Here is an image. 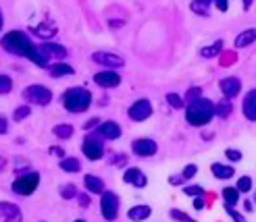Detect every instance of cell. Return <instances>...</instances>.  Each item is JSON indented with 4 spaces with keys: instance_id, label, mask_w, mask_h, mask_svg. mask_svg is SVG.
I'll return each instance as SVG.
<instances>
[{
    "instance_id": "6da1fadb",
    "label": "cell",
    "mask_w": 256,
    "mask_h": 222,
    "mask_svg": "<svg viewBox=\"0 0 256 222\" xmlns=\"http://www.w3.org/2000/svg\"><path fill=\"white\" fill-rule=\"evenodd\" d=\"M0 46H2V50H6L8 54L28 58L40 69H48L50 67V58L44 54V50L38 44H34L32 37L25 31H21V29L6 31L2 37H0Z\"/></svg>"
},
{
    "instance_id": "7a4b0ae2",
    "label": "cell",
    "mask_w": 256,
    "mask_h": 222,
    "mask_svg": "<svg viewBox=\"0 0 256 222\" xmlns=\"http://www.w3.org/2000/svg\"><path fill=\"white\" fill-rule=\"evenodd\" d=\"M214 119V104L208 98H198L188 104L186 108V121L192 127H204Z\"/></svg>"
},
{
    "instance_id": "3957f363",
    "label": "cell",
    "mask_w": 256,
    "mask_h": 222,
    "mask_svg": "<svg viewBox=\"0 0 256 222\" xmlns=\"http://www.w3.org/2000/svg\"><path fill=\"white\" fill-rule=\"evenodd\" d=\"M60 102L67 112L80 114L92 106V91L86 87H69V89H65V94L60 96Z\"/></svg>"
},
{
    "instance_id": "277c9868",
    "label": "cell",
    "mask_w": 256,
    "mask_h": 222,
    "mask_svg": "<svg viewBox=\"0 0 256 222\" xmlns=\"http://www.w3.org/2000/svg\"><path fill=\"white\" fill-rule=\"evenodd\" d=\"M40 187V173L36 171H28V173H21L10 185V191L19 195V198H30V195L36 193V189Z\"/></svg>"
},
{
    "instance_id": "5b68a950",
    "label": "cell",
    "mask_w": 256,
    "mask_h": 222,
    "mask_svg": "<svg viewBox=\"0 0 256 222\" xmlns=\"http://www.w3.org/2000/svg\"><path fill=\"white\" fill-rule=\"evenodd\" d=\"M21 98L28 102V106H48L52 102V91H50L46 85H40V83H32L28 85L23 91H21Z\"/></svg>"
},
{
    "instance_id": "8992f818",
    "label": "cell",
    "mask_w": 256,
    "mask_h": 222,
    "mask_svg": "<svg viewBox=\"0 0 256 222\" xmlns=\"http://www.w3.org/2000/svg\"><path fill=\"white\" fill-rule=\"evenodd\" d=\"M82 152L88 160H92V162L100 160L102 156H104V139L98 137L94 131L86 133V137L82 141Z\"/></svg>"
},
{
    "instance_id": "52a82bcc",
    "label": "cell",
    "mask_w": 256,
    "mask_h": 222,
    "mask_svg": "<svg viewBox=\"0 0 256 222\" xmlns=\"http://www.w3.org/2000/svg\"><path fill=\"white\" fill-rule=\"evenodd\" d=\"M119 206H121V200H119V195L114 193V191H104L100 195V214L102 218H104L106 222H112V220H117L119 216Z\"/></svg>"
},
{
    "instance_id": "ba28073f",
    "label": "cell",
    "mask_w": 256,
    "mask_h": 222,
    "mask_svg": "<svg viewBox=\"0 0 256 222\" xmlns=\"http://www.w3.org/2000/svg\"><path fill=\"white\" fill-rule=\"evenodd\" d=\"M127 116H130V121H134V123H144V121H148L150 116H152V102H150L148 98L136 100L132 106H130V110H127Z\"/></svg>"
},
{
    "instance_id": "9c48e42d",
    "label": "cell",
    "mask_w": 256,
    "mask_h": 222,
    "mask_svg": "<svg viewBox=\"0 0 256 222\" xmlns=\"http://www.w3.org/2000/svg\"><path fill=\"white\" fill-rule=\"evenodd\" d=\"M92 60H94L96 64H100V67H104V71L121 69L123 64H125V58H123V56L112 54V52H104V50L94 52V54H92Z\"/></svg>"
},
{
    "instance_id": "30bf717a",
    "label": "cell",
    "mask_w": 256,
    "mask_h": 222,
    "mask_svg": "<svg viewBox=\"0 0 256 222\" xmlns=\"http://www.w3.org/2000/svg\"><path fill=\"white\" fill-rule=\"evenodd\" d=\"M132 152L138 156V158H152L158 152V143L150 137H140L132 141Z\"/></svg>"
},
{
    "instance_id": "8fae6325",
    "label": "cell",
    "mask_w": 256,
    "mask_h": 222,
    "mask_svg": "<svg viewBox=\"0 0 256 222\" xmlns=\"http://www.w3.org/2000/svg\"><path fill=\"white\" fill-rule=\"evenodd\" d=\"M92 81L102 89H112V87H119L123 79H121V75L117 71H98L92 77Z\"/></svg>"
},
{
    "instance_id": "7c38bea8",
    "label": "cell",
    "mask_w": 256,
    "mask_h": 222,
    "mask_svg": "<svg viewBox=\"0 0 256 222\" xmlns=\"http://www.w3.org/2000/svg\"><path fill=\"white\" fill-rule=\"evenodd\" d=\"M94 133L98 137H102L104 141H114V139H119L123 135V129H121L119 123H114V121H104L94 129Z\"/></svg>"
},
{
    "instance_id": "4fadbf2b",
    "label": "cell",
    "mask_w": 256,
    "mask_h": 222,
    "mask_svg": "<svg viewBox=\"0 0 256 222\" xmlns=\"http://www.w3.org/2000/svg\"><path fill=\"white\" fill-rule=\"evenodd\" d=\"M219 87H221V94L225 96V100L232 102L234 98L240 96V91H242V79H240V77H225V79L219 81Z\"/></svg>"
},
{
    "instance_id": "5bb4252c",
    "label": "cell",
    "mask_w": 256,
    "mask_h": 222,
    "mask_svg": "<svg viewBox=\"0 0 256 222\" xmlns=\"http://www.w3.org/2000/svg\"><path fill=\"white\" fill-rule=\"evenodd\" d=\"M123 183L125 185L138 187V189H144L148 185V177L144 175V171H140L138 166H132V168H127V171L123 173Z\"/></svg>"
},
{
    "instance_id": "9a60e30c",
    "label": "cell",
    "mask_w": 256,
    "mask_h": 222,
    "mask_svg": "<svg viewBox=\"0 0 256 222\" xmlns=\"http://www.w3.org/2000/svg\"><path fill=\"white\" fill-rule=\"evenodd\" d=\"M0 218H2V222H23V212L17 204L0 202Z\"/></svg>"
},
{
    "instance_id": "2e32d148",
    "label": "cell",
    "mask_w": 256,
    "mask_h": 222,
    "mask_svg": "<svg viewBox=\"0 0 256 222\" xmlns=\"http://www.w3.org/2000/svg\"><path fill=\"white\" fill-rule=\"evenodd\" d=\"M40 48L44 50V54L50 58V60H56V62H62L67 58V54H69V50L62 46V44H56V42H44V44H40Z\"/></svg>"
},
{
    "instance_id": "e0dca14e",
    "label": "cell",
    "mask_w": 256,
    "mask_h": 222,
    "mask_svg": "<svg viewBox=\"0 0 256 222\" xmlns=\"http://www.w3.org/2000/svg\"><path fill=\"white\" fill-rule=\"evenodd\" d=\"M242 112L250 123H256V87L246 91L244 100H242Z\"/></svg>"
},
{
    "instance_id": "ac0fdd59",
    "label": "cell",
    "mask_w": 256,
    "mask_h": 222,
    "mask_svg": "<svg viewBox=\"0 0 256 222\" xmlns=\"http://www.w3.org/2000/svg\"><path fill=\"white\" fill-rule=\"evenodd\" d=\"M152 214V208L146 206V204H138V206H132L130 210H127V218H130L132 222H144L148 220Z\"/></svg>"
},
{
    "instance_id": "d6986e66",
    "label": "cell",
    "mask_w": 256,
    "mask_h": 222,
    "mask_svg": "<svg viewBox=\"0 0 256 222\" xmlns=\"http://www.w3.org/2000/svg\"><path fill=\"white\" fill-rule=\"evenodd\" d=\"M34 33L40 37V40L48 42V40H52V37L58 33V27L52 21H42V23H38V27L34 29Z\"/></svg>"
},
{
    "instance_id": "ffe728a7",
    "label": "cell",
    "mask_w": 256,
    "mask_h": 222,
    "mask_svg": "<svg viewBox=\"0 0 256 222\" xmlns=\"http://www.w3.org/2000/svg\"><path fill=\"white\" fill-rule=\"evenodd\" d=\"M84 187L88 193H92V195H102L106 189H104V181H102L100 177L96 175H86L84 177Z\"/></svg>"
},
{
    "instance_id": "44dd1931",
    "label": "cell",
    "mask_w": 256,
    "mask_h": 222,
    "mask_svg": "<svg viewBox=\"0 0 256 222\" xmlns=\"http://www.w3.org/2000/svg\"><path fill=\"white\" fill-rule=\"evenodd\" d=\"M210 173L214 179H219V181H227V179H234L236 171H234V166H229V164H221V162H212L210 164Z\"/></svg>"
},
{
    "instance_id": "7402d4cb",
    "label": "cell",
    "mask_w": 256,
    "mask_h": 222,
    "mask_svg": "<svg viewBox=\"0 0 256 222\" xmlns=\"http://www.w3.org/2000/svg\"><path fill=\"white\" fill-rule=\"evenodd\" d=\"M254 42H256V27H248V29L238 33V37L234 40V46L240 50V48H248Z\"/></svg>"
},
{
    "instance_id": "603a6c76",
    "label": "cell",
    "mask_w": 256,
    "mask_h": 222,
    "mask_svg": "<svg viewBox=\"0 0 256 222\" xmlns=\"http://www.w3.org/2000/svg\"><path fill=\"white\" fill-rule=\"evenodd\" d=\"M58 168L62 173H71V175H75V173H80L82 171V162H80V158H73V156H65L60 162H58Z\"/></svg>"
},
{
    "instance_id": "cb8c5ba5",
    "label": "cell",
    "mask_w": 256,
    "mask_h": 222,
    "mask_svg": "<svg viewBox=\"0 0 256 222\" xmlns=\"http://www.w3.org/2000/svg\"><path fill=\"white\" fill-rule=\"evenodd\" d=\"M50 75L54 77V79H60V77H69V75H75V69L67 62H54L52 67L48 69Z\"/></svg>"
},
{
    "instance_id": "d4e9b609",
    "label": "cell",
    "mask_w": 256,
    "mask_h": 222,
    "mask_svg": "<svg viewBox=\"0 0 256 222\" xmlns=\"http://www.w3.org/2000/svg\"><path fill=\"white\" fill-rule=\"evenodd\" d=\"M221 198H223V202H225L227 208H236L240 204V191L236 187H223Z\"/></svg>"
},
{
    "instance_id": "484cf974",
    "label": "cell",
    "mask_w": 256,
    "mask_h": 222,
    "mask_svg": "<svg viewBox=\"0 0 256 222\" xmlns=\"http://www.w3.org/2000/svg\"><path fill=\"white\" fill-rule=\"evenodd\" d=\"M73 125H67V123H58V125H54V129H52V133H54V137H58V139H71L73 137Z\"/></svg>"
},
{
    "instance_id": "4316f807",
    "label": "cell",
    "mask_w": 256,
    "mask_h": 222,
    "mask_svg": "<svg viewBox=\"0 0 256 222\" xmlns=\"http://www.w3.org/2000/svg\"><path fill=\"white\" fill-rule=\"evenodd\" d=\"M210 6H212L210 0H194V2H190L192 12H194V15H200V17L208 15V8H210Z\"/></svg>"
},
{
    "instance_id": "83f0119b",
    "label": "cell",
    "mask_w": 256,
    "mask_h": 222,
    "mask_svg": "<svg viewBox=\"0 0 256 222\" xmlns=\"http://www.w3.org/2000/svg\"><path fill=\"white\" fill-rule=\"evenodd\" d=\"M221 50H223V40H216L214 44L202 48V50H200V56H204V58H214L216 54H221Z\"/></svg>"
},
{
    "instance_id": "f1b7e54d",
    "label": "cell",
    "mask_w": 256,
    "mask_h": 222,
    "mask_svg": "<svg viewBox=\"0 0 256 222\" xmlns=\"http://www.w3.org/2000/svg\"><path fill=\"white\" fill-rule=\"evenodd\" d=\"M232 102H229V100H221L219 104H214V116H219V119H227V116L229 114H232Z\"/></svg>"
},
{
    "instance_id": "f546056e",
    "label": "cell",
    "mask_w": 256,
    "mask_h": 222,
    "mask_svg": "<svg viewBox=\"0 0 256 222\" xmlns=\"http://www.w3.org/2000/svg\"><path fill=\"white\" fill-rule=\"evenodd\" d=\"M238 191H240V195L242 193H250L252 191V187H254V183H252V177H248V175H244V177H240L238 179V183L234 185Z\"/></svg>"
},
{
    "instance_id": "4dcf8cb0",
    "label": "cell",
    "mask_w": 256,
    "mask_h": 222,
    "mask_svg": "<svg viewBox=\"0 0 256 222\" xmlns=\"http://www.w3.org/2000/svg\"><path fill=\"white\" fill-rule=\"evenodd\" d=\"M169 216H171V220H175V222H198L196 218H192V216L186 214L184 210H179V208H171Z\"/></svg>"
},
{
    "instance_id": "1f68e13d",
    "label": "cell",
    "mask_w": 256,
    "mask_h": 222,
    "mask_svg": "<svg viewBox=\"0 0 256 222\" xmlns=\"http://www.w3.org/2000/svg\"><path fill=\"white\" fill-rule=\"evenodd\" d=\"M30 114H32V106H28V104H21V106H17V108H15V112H12V121L21 123V121L28 119Z\"/></svg>"
},
{
    "instance_id": "d6a6232c",
    "label": "cell",
    "mask_w": 256,
    "mask_h": 222,
    "mask_svg": "<svg viewBox=\"0 0 256 222\" xmlns=\"http://www.w3.org/2000/svg\"><path fill=\"white\" fill-rule=\"evenodd\" d=\"M10 91H12V77L0 73V96L10 94Z\"/></svg>"
},
{
    "instance_id": "836d02e7",
    "label": "cell",
    "mask_w": 256,
    "mask_h": 222,
    "mask_svg": "<svg viewBox=\"0 0 256 222\" xmlns=\"http://www.w3.org/2000/svg\"><path fill=\"white\" fill-rule=\"evenodd\" d=\"M167 102H169V106L175 108V110H182V108L186 106L184 98L179 96V94H175V91H169V94H167Z\"/></svg>"
},
{
    "instance_id": "e575fe53",
    "label": "cell",
    "mask_w": 256,
    "mask_h": 222,
    "mask_svg": "<svg viewBox=\"0 0 256 222\" xmlns=\"http://www.w3.org/2000/svg\"><path fill=\"white\" fill-rule=\"evenodd\" d=\"M78 193H80V191H78V187H75L73 183L60 187V198H62V200H75V198H78Z\"/></svg>"
},
{
    "instance_id": "d590c367",
    "label": "cell",
    "mask_w": 256,
    "mask_h": 222,
    "mask_svg": "<svg viewBox=\"0 0 256 222\" xmlns=\"http://www.w3.org/2000/svg\"><path fill=\"white\" fill-rule=\"evenodd\" d=\"M184 193L188 195V198H204V193H206V191H204V187H200V185H186L184 187Z\"/></svg>"
},
{
    "instance_id": "8d00e7d4",
    "label": "cell",
    "mask_w": 256,
    "mask_h": 222,
    "mask_svg": "<svg viewBox=\"0 0 256 222\" xmlns=\"http://www.w3.org/2000/svg\"><path fill=\"white\" fill-rule=\"evenodd\" d=\"M225 158L229 160V162H234V164H238L242 158H244V154H242L240 150H236V148H227L225 150Z\"/></svg>"
},
{
    "instance_id": "74e56055",
    "label": "cell",
    "mask_w": 256,
    "mask_h": 222,
    "mask_svg": "<svg viewBox=\"0 0 256 222\" xmlns=\"http://www.w3.org/2000/svg\"><path fill=\"white\" fill-rule=\"evenodd\" d=\"M198 98H202V89L200 87H190L188 91H186V96H184V102H194V100H198Z\"/></svg>"
},
{
    "instance_id": "f35d334b",
    "label": "cell",
    "mask_w": 256,
    "mask_h": 222,
    "mask_svg": "<svg viewBox=\"0 0 256 222\" xmlns=\"http://www.w3.org/2000/svg\"><path fill=\"white\" fill-rule=\"evenodd\" d=\"M196 173H198V166H196V164H188L184 171H182V177H184L186 181H190V179L196 177Z\"/></svg>"
},
{
    "instance_id": "ab89813d",
    "label": "cell",
    "mask_w": 256,
    "mask_h": 222,
    "mask_svg": "<svg viewBox=\"0 0 256 222\" xmlns=\"http://www.w3.org/2000/svg\"><path fill=\"white\" fill-rule=\"evenodd\" d=\"M225 212L229 214V218H232L234 222H248V220H246L244 216H242V214H240V212L236 210V208H227V206H225Z\"/></svg>"
},
{
    "instance_id": "60d3db41",
    "label": "cell",
    "mask_w": 256,
    "mask_h": 222,
    "mask_svg": "<svg viewBox=\"0 0 256 222\" xmlns=\"http://www.w3.org/2000/svg\"><path fill=\"white\" fill-rule=\"evenodd\" d=\"M75 200H78L80 208H84V210L92 206V198H88V193H78V198H75Z\"/></svg>"
},
{
    "instance_id": "b9f144b4",
    "label": "cell",
    "mask_w": 256,
    "mask_h": 222,
    "mask_svg": "<svg viewBox=\"0 0 256 222\" xmlns=\"http://www.w3.org/2000/svg\"><path fill=\"white\" fill-rule=\"evenodd\" d=\"M169 185H173V187L184 185V187H186V179H184L182 175H171V177H169Z\"/></svg>"
},
{
    "instance_id": "7bdbcfd3",
    "label": "cell",
    "mask_w": 256,
    "mask_h": 222,
    "mask_svg": "<svg viewBox=\"0 0 256 222\" xmlns=\"http://www.w3.org/2000/svg\"><path fill=\"white\" fill-rule=\"evenodd\" d=\"M110 164H114V166H125V164H127V156H125V154H117V156H112Z\"/></svg>"
},
{
    "instance_id": "ee69618b",
    "label": "cell",
    "mask_w": 256,
    "mask_h": 222,
    "mask_svg": "<svg viewBox=\"0 0 256 222\" xmlns=\"http://www.w3.org/2000/svg\"><path fill=\"white\" fill-rule=\"evenodd\" d=\"M48 152H50V156H56L58 160H62V158H65V150H62L60 146H52V148H50Z\"/></svg>"
},
{
    "instance_id": "f6af8a7d",
    "label": "cell",
    "mask_w": 256,
    "mask_h": 222,
    "mask_svg": "<svg viewBox=\"0 0 256 222\" xmlns=\"http://www.w3.org/2000/svg\"><path fill=\"white\" fill-rule=\"evenodd\" d=\"M100 125V121L98 119H90V121H86L84 123V129H86V131H94V129Z\"/></svg>"
},
{
    "instance_id": "bcb514c9",
    "label": "cell",
    "mask_w": 256,
    "mask_h": 222,
    "mask_svg": "<svg viewBox=\"0 0 256 222\" xmlns=\"http://www.w3.org/2000/svg\"><path fill=\"white\" fill-rule=\"evenodd\" d=\"M8 133V119L0 116V135H6Z\"/></svg>"
},
{
    "instance_id": "7dc6e473",
    "label": "cell",
    "mask_w": 256,
    "mask_h": 222,
    "mask_svg": "<svg viewBox=\"0 0 256 222\" xmlns=\"http://www.w3.org/2000/svg\"><path fill=\"white\" fill-rule=\"evenodd\" d=\"M212 6H216L221 12H225L229 8V2H227V0H216V2H212Z\"/></svg>"
},
{
    "instance_id": "c3c4849f",
    "label": "cell",
    "mask_w": 256,
    "mask_h": 222,
    "mask_svg": "<svg viewBox=\"0 0 256 222\" xmlns=\"http://www.w3.org/2000/svg\"><path fill=\"white\" fill-rule=\"evenodd\" d=\"M204 206H206V202H204V198H196V200H194V210H202Z\"/></svg>"
},
{
    "instance_id": "681fc988",
    "label": "cell",
    "mask_w": 256,
    "mask_h": 222,
    "mask_svg": "<svg viewBox=\"0 0 256 222\" xmlns=\"http://www.w3.org/2000/svg\"><path fill=\"white\" fill-rule=\"evenodd\" d=\"M244 210H246V212H252V210H254V204H252L250 200L244 202Z\"/></svg>"
},
{
    "instance_id": "f907efd6",
    "label": "cell",
    "mask_w": 256,
    "mask_h": 222,
    "mask_svg": "<svg viewBox=\"0 0 256 222\" xmlns=\"http://www.w3.org/2000/svg\"><path fill=\"white\" fill-rule=\"evenodd\" d=\"M2 25H4V15H2V10H0V31H2Z\"/></svg>"
},
{
    "instance_id": "816d5d0a",
    "label": "cell",
    "mask_w": 256,
    "mask_h": 222,
    "mask_svg": "<svg viewBox=\"0 0 256 222\" xmlns=\"http://www.w3.org/2000/svg\"><path fill=\"white\" fill-rule=\"evenodd\" d=\"M75 222H86V220H84V218H78V220H75Z\"/></svg>"
},
{
    "instance_id": "f5cc1de1",
    "label": "cell",
    "mask_w": 256,
    "mask_h": 222,
    "mask_svg": "<svg viewBox=\"0 0 256 222\" xmlns=\"http://www.w3.org/2000/svg\"><path fill=\"white\" fill-rule=\"evenodd\" d=\"M252 204H254V206H256V193H254V202H252Z\"/></svg>"
}]
</instances>
